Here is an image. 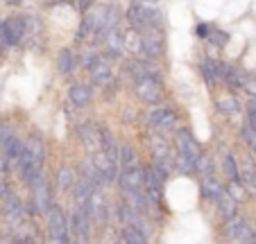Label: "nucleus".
<instances>
[{
  "instance_id": "31",
  "label": "nucleus",
  "mask_w": 256,
  "mask_h": 244,
  "mask_svg": "<svg viewBox=\"0 0 256 244\" xmlns=\"http://www.w3.org/2000/svg\"><path fill=\"white\" fill-rule=\"evenodd\" d=\"M14 138V134H12V129L5 125V122H0V147H5L10 140Z\"/></svg>"
},
{
  "instance_id": "7",
  "label": "nucleus",
  "mask_w": 256,
  "mask_h": 244,
  "mask_svg": "<svg viewBox=\"0 0 256 244\" xmlns=\"http://www.w3.org/2000/svg\"><path fill=\"white\" fill-rule=\"evenodd\" d=\"M118 181H120V188L130 195V192H140L145 186V170L140 168V165H134V168H122L120 177H118Z\"/></svg>"
},
{
  "instance_id": "21",
  "label": "nucleus",
  "mask_w": 256,
  "mask_h": 244,
  "mask_svg": "<svg viewBox=\"0 0 256 244\" xmlns=\"http://www.w3.org/2000/svg\"><path fill=\"white\" fill-rule=\"evenodd\" d=\"M57 68H59V72H62V75H68V72L75 70V54H72V50H68V48L59 50Z\"/></svg>"
},
{
  "instance_id": "1",
  "label": "nucleus",
  "mask_w": 256,
  "mask_h": 244,
  "mask_svg": "<svg viewBox=\"0 0 256 244\" xmlns=\"http://www.w3.org/2000/svg\"><path fill=\"white\" fill-rule=\"evenodd\" d=\"M164 54V34H161V25H152V27L140 29V57L145 59H159Z\"/></svg>"
},
{
  "instance_id": "19",
  "label": "nucleus",
  "mask_w": 256,
  "mask_h": 244,
  "mask_svg": "<svg viewBox=\"0 0 256 244\" xmlns=\"http://www.w3.org/2000/svg\"><path fill=\"white\" fill-rule=\"evenodd\" d=\"M200 186H202L204 199H218V197H220V192H222V186H220V183H218V179L211 177V174H204Z\"/></svg>"
},
{
  "instance_id": "25",
  "label": "nucleus",
  "mask_w": 256,
  "mask_h": 244,
  "mask_svg": "<svg viewBox=\"0 0 256 244\" xmlns=\"http://www.w3.org/2000/svg\"><path fill=\"white\" fill-rule=\"evenodd\" d=\"M25 149H28L30 154H32V158L39 165H44V158H46V149H44V143H41L39 138H30L28 143H25Z\"/></svg>"
},
{
  "instance_id": "11",
  "label": "nucleus",
  "mask_w": 256,
  "mask_h": 244,
  "mask_svg": "<svg viewBox=\"0 0 256 244\" xmlns=\"http://www.w3.org/2000/svg\"><path fill=\"white\" fill-rule=\"evenodd\" d=\"M93 165L96 170L102 174L104 183H114L118 179V172H116V158H112L106 152H98L96 158H93Z\"/></svg>"
},
{
  "instance_id": "10",
  "label": "nucleus",
  "mask_w": 256,
  "mask_h": 244,
  "mask_svg": "<svg viewBox=\"0 0 256 244\" xmlns=\"http://www.w3.org/2000/svg\"><path fill=\"white\" fill-rule=\"evenodd\" d=\"M177 149L182 154H186L195 165H200V161H202V149H200L198 140L190 136V131H186V129L177 131Z\"/></svg>"
},
{
  "instance_id": "2",
  "label": "nucleus",
  "mask_w": 256,
  "mask_h": 244,
  "mask_svg": "<svg viewBox=\"0 0 256 244\" xmlns=\"http://www.w3.org/2000/svg\"><path fill=\"white\" fill-rule=\"evenodd\" d=\"M46 215H48L50 242H57V244L70 242V226H68L66 213H64L59 206H50V211L46 213Z\"/></svg>"
},
{
  "instance_id": "8",
  "label": "nucleus",
  "mask_w": 256,
  "mask_h": 244,
  "mask_svg": "<svg viewBox=\"0 0 256 244\" xmlns=\"http://www.w3.org/2000/svg\"><path fill=\"white\" fill-rule=\"evenodd\" d=\"M177 122V113L168 106H159L154 109L150 115H148V125L152 127L154 131H168L172 129V125Z\"/></svg>"
},
{
  "instance_id": "35",
  "label": "nucleus",
  "mask_w": 256,
  "mask_h": 244,
  "mask_svg": "<svg viewBox=\"0 0 256 244\" xmlns=\"http://www.w3.org/2000/svg\"><path fill=\"white\" fill-rule=\"evenodd\" d=\"M206 25H198V34H200V36H208V32H206Z\"/></svg>"
},
{
  "instance_id": "5",
  "label": "nucleus",
  "mask_w": 256,
  "mask_h": 244,
  "mask_svg": "<svg viewBox=\"0 0 256 244\" xmlns=\"http://www.w3.org/2000/svg\"><path fill=\"white\" fill-rule=\"evenodd\" d=\"M34 186V192H32V208L36 215H44V213L50 211V206H52V195H50V183L48 179H44V174H41L36 181L32 183Z\"/></svg>"
},
{
  "instance_id": "15",
  "label": "nucleus",
  "mask_w": 256,
  "mask_h": 244,
  "mask_svg": "<svg viewBox=\"0 0 256 244\" xmlns=\"http://www.w3.org/2000/svg\"><path fill=\"white\" fill-rule=\"evenodd\" d=\"M240 183L247 188V192H254L256 195V165L250 156L242 158V163H240Z\"/></svg>"
},
{
  "instance_id": "9",
  "label": "nucleus",
  "mask_w": 256,
  "mask_h": 244,
  "mask_svg": "<svg viewBox=\"0 0 256 244\" xmlns=\"http://www.w3.org/2000/svg\"><path fill=\"white\" fill-rule=\"evenodd\" d=\"M88 229H91V215L84 213V211H80V208H75V213H72V217H70L72 238L78 240V242H88V238H91Z\"/></svg>"
},
{
  "instance_id": "6",
  "label": "nucleus",
  "mask_w": 256,
  "mask_h": 244,
  "mask_svg": "<svg viewBox=\"0 0 256 244\" xmlns=\"http://www.w3.org/2000/svg\"><path fill=\"white\" fill-rule=\"evenodd\" d=\"M86 70H88L91 79L96 81L98 86H112L114 84L112 68H109V63H106L102 57H98V54L86 57Z\"/></svg>"
},
{
  "instance_id": "26",
  "label": "nucleus",
  "mask_w": 256,
  "mask_h": 244,
  "mask_svg": "<svg viewBox=\"0 0 256 244\" xmlns=\"http://www.w3.org/2000/svg\"><path fill=\"white\" fill-rule=\"evenodd\" d=\"M152 149H154V163H159V165H166V168H168L170 152H168V145H166V140L156 138L154 145H152Z\"/></svg>"
},
{
  "instance_id": "22",
  "label": "nucleus",
  "mask_w": 256,
  "mask_h": 244,
  "mask_svg": "<svg viewBox=\"0 0 256 244\" xmlns=\"http://www.w3.org/2000/svg\"><path fill=\"white\" fill-rule=\"evenodd\" d=\"M118 158H120L122 168H134V165H138V154H136V149L127 143L120 145V149H118Z\"/></svg>"
},
{
  "instance_id": "14",
  "label": "nucleus",
  "mask_w": 256,
  "mask_h": 244,
  "mask_svg": "<svg viewBox=\"0 0 256 244\" xmlns=\"http://www.w3.org/2000/svg\"><path fill=\"white\" fill-rule=\"evenodd\" d=\"M109 217V201L104 199L100 190H93L91 197V220H96L98 224H104Z\"/></svg>"
},
{
  "instance_id": "12",
  "label": "nucleus",
  "mask_w": 256,
  "mask_h": 244,
  "mask_svg": "<svg viewBox=\"0 0 256 244\" xmlns=\"http://www.w3.org/2000/svg\"><path fill=\"white\" fill-rule=\"evenodd\" d=\"M102 38H104L106 54H109V57H120L122 50H125V32H120V29L114 25V27L106 29Z\"/></svg>"
},
{
  "instance_id": "3",
  "label": "nucleus",
  "mask_w": 256,
  "mask_h": 244,
  "mask_svg": "<svg viewBox=\"0 0 256 244\" xmlns=\"http://www.w3.org/2000/svg\"><path fill=\"white\" fill-rule=\"evenodd\" d=\"M134 93L140 102H145V104H154V102H159V97H161L159 75L138 77V79H136V86H134Z\"/></svg>"
},
{
  "instance_id": "36",
  "label": "nucleus",
  "mask_w": 256,
  "mask_h": 244,
  "mask_svg": "<svg viewBox=\"0 0 256 244\" xmlns=\"http://www.w3.org/2000/svg\"><path fill=\"white\" fill-rule=\"evenodd\" d=\"M10 5H18V2H23V0H7Z\"/></svg>"
},
{
  "instance_id": "16",
  "label": "nucleus",
  "mask_w": 256,
  "mask_h": 244,
  "mask_svg": "<svg viewBox=\"0 0 256 244\" xmlns=\"http://www.w3.org/2000/svg\"><path fill=\"white\" fill-rule=\"evenodd\" d=\"M218 213L224 217V220H229V217H234L238 213V201L234 199L229 192H220V197H218Z\"/></svg>"
},
{
  "instance_id": "17",
  "label": "nucleus",
  "mask_w": 256,
  "mask_h": 244,
  "mask_svg": "<svg viewBox=\"0 0 256 244\" xmlns=\"http://www.w3.org/2000/svg\"><path fill=\"white\" fill-rule=\"evenodd\" d=\"M68 100L82 109V106H86L88 102H91V88H88L86 84H75V86H70V91H68Z\"/></svg>"
},
{
  "instance_id": "34",
  "label": "nucleus",
  "mask_w": 256,
  "mask_h": 244,
  "mask_svg": "<svg viewBox=\"0 0 256 244\" xmlns=\"http://www.w3.org/2000/svg\"><path fill=\"white\" fill-rule=\"evenodd\" d=\"M250 122L252 125H256V100L250 104Z\"/></svg>"
},
{
  "instance_id": "18",
  "label": "nucleus",
  "mask_w": 256,
  "mask_h": 244,
  "mask_svg": "<svg viewBox=\"0 0 256 244\" xmlns=\"http://www.w3.org/2000/svg\"><path fill=\"white\" fill-rule=\"evenodd\" d=\"M78 131H80V136H82V140H84V145H86V147L98 149V145L102 143V138H100V129H96V127H93L91 122L82 125Z\"/></svg>"
},
{
  "instance_id": "4",
  "label": "nucleus",
  "mask_w": 256,
  "mask_h": 244,
  "mask_svg": "<svg viewBox=\"0 0 256 244\" xmlns=\"http://www.w3.org/2000/svg\"><path fill=\"white\" fill-rule=\"evenodd\" d=\"M224 235L232 242H256V233L240 215H234L224 224Z\"/></svg>"
},
{
  "instance_id": "32",
  "label": "nucleus",
  "mask_w": 256,
  "mask_h": 244,
  "mask_svg": "<svg viewBox=\"0 0 256 244\" xmlns=\"http://www.w3.org/2000/svg\"><path fill=\"white\" fill-rule=\"evenodd\" d=\"M7 170H10V161L5 154H0V177H7Z\"/></svg>"
},
{
  "instance_id": "28",
  "label": "nucleus",
  "mask_w": 256,
  "mask_h": 244,
  "mask_svg": "<svg viewBox=\"0 0 256 244\" xmlns=\"http://www.w3.org/2000/svg\"><path fill=\"white\" fill-rule=\"evenodd\" d=\"M218 109L222 111V113H234V111H238V100L232 95L220 97V100H218Z\"/></svg>"
},
{
  "instance_id": "33",
  "label": "nucleus",
  "mask_w": 256,
  "mask_h": 244,
  "mask_svg": "<svg viewBox=\"0 0 256 244\" xmlns=\"http://www.w3.org/2000/svg\"><path fill=\"white\" fill-rule=\"evenodd\" d=\"M10 197V186H7L5 177H0V199H7Z\"/></svg>"
},
{
  "instance_id": "13",
  "label": "nucleus",
  "mask_w": 256,
  "mask_h": 244,
  "mask_svg": "<svg viewBox=\"0 0 256 244\" xmlns=\"http://www.w3.org/2000/svg\"><path fill=\"white\" fill-rule=\"evenodd\" d=\"M5 220H7V224H10L12 229H18V226L23 224V220H25L23 204H20L12 192H10V197L5 199Z\"/></svg>"
},
{
  "instance_id": "29",
  "label": "nucleus",
  "mask_w": 256,
  "mask_h": 244,
  "mask_svg": "<svg viewBox=\"0 0 256 244\" xmlns=\"http://www.w3.org/2000/svg\"><path fill=\"white\" fill-rule=\"evenodd\" d=\"M227 192H229V195H232L236 201H245V197H247V188L242 186L240 181H232V183H229Z\"/></svg>"
},
{
  "instance_id": "23",
  "label": "nucleus",
  "mask_w": 256,
  "mask_h": 244,
  "mask_svg": "<svg viewBox=\"0 0 256 244\" xmlns=\"http://www.w3.org/2000/svg\"><path fill=\"white\" fill-rule=\"evenodd\" d=\"M125 50L132 54H138L140 57V29L132 27L130 32L125 34Z\"/></svg>"
},
{
  "instance_id": "24",
  "label": "nucleus",
  "mask_w": 256,
  "mask_h": 244,
  "mask_svg": "<svg viewBox=\"0 0 256 244\" xmlns=\"http://www.w3.org/2000/svg\"><path fill=\"white\" fill-rule=\"evenodd\" d=\"M75 183H78V177H75V172H72L70 168H62L57 172V186L62 188V190H70Z\"/></svg>"
},
{
  "instance_id": "20",
  "label": "nucleus",
  "mask_w": 256,
  "mask_h": 244,
  "mask_svg": "<svg viewBox=\"0 0 256 244\" xmlns=\"http://www.w3.org/2000/svg\"><path fill=\"white\" fill-rule=\"evenodd\" d=\"M120 240L127 244H145L148 235H145L140 229H136L134 224H125V229L120 231Z\"/></svg>"
},
{
  "instance_id": "27",
  "label": "nucleus",
  "mask_w": 256,
  "mask_h": 244,
  "mask_svg": "<svg viewBox=\"0 0 256 244\" xmlns=\"http://www.w3.org/2000/svg\"><path fill=\"white\" fill-rule=\"evenodd\" d=\"M222 170H224V177L229 181H240V168L236 165V158L234 156H227L222 161Z\"/></svg>"
},
{
  "instance_id": "30",
  "label": "nucleus",
  "mask_w": 256,
  "mask_h": 244,
  "mask_svg": "<svg viewBox=\"0 0 256 244\" xmlns=\"http://www.w3.org/2000/svg\"><path fill=\"white\" fill-rule=\"evenodd\" d=\"M202 72H204V77H206L208 81H213V77L220 75V66H218V63H213V61H204Z\"/></svg>"
}]
</instances>
